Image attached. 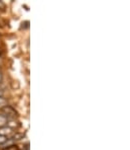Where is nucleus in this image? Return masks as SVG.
<instances>
[{
    "label": "nucleus",
    "instance_id": "obj_6",
    "mask_svg": "<svg viewBox=\"0 0 130 150\" xmlns=\"http://www.w3.org/2000/svg\"><path fill=\"white\" fill-rule=\"evenodd\" d=\"M4 103H5V100H4L3 98H1V96H0V105H3Z\"/></svg>",
    "mask_w": 130,
    "mask_h": 150
},
{
    "label": "nucleus",
    "instance_id": "obj_3",
    "mask_svg": "<svg viewBox=\"0 0 130 150\" xmlns=\"http://www.w3.org/2000/svg\"><path fill=\"white\" fill-rule=\"evenodd\" d=\"M7 123H8V119L6 117H4L2 114H0V128L7 126Z\"/></svg>",
    "mask_w": 130,
    "mask_h": 150
},
{
    "label": "nucleus",
    "instance_id": "obj_4",
    "mask_svg": "<svg viewBox=\"0 0 130 150\" xmlns=\"http://www.w3.org/2000/svg\"><path fill=\"white\" fill-rule=\"evenodd\" d=\"M3 150H20V149H19V147L16 146V145H11V146L5 147Z\"/></svg>",
    "mask_w": 130,
    "mask_h": 150
},
{
    "label": "nucleus",
    "instance_id": "obj_2",
    "mask_svg": "<svg viewBox=\"0 0 130 150\" xmlns=\"http://www.w3.org/2000/svg\"><path fill=\"white\" fill-rule=\"evenodd\" d=\"M0 135L4 136L6 138H10L15 135V131H13V129L9 126H5V127H2L0 129Z\"/></svg>",
    "mask_w": 130,
    "mask_h": 150
},
{
    "label": "nucleus",
    "instance_id": "obj_7",
    "mask_svg": "<svg viewBox=\"0 0 130 150\" xmlns=\"http://www.w3.org/2000/svg\"><path fill=\"white\" fill-rule=\"evenodd\" d=\"M2 78H3V76H2V73L0 72V82L2 81Z\"/></svg>",
    "mask_w": 130,
    "mask_h": 150
},
{
    "label": "nucleus",
    "instance_id": "obj_5",
    "mask_svg": "<svg viewBox=\"0 0 130 150\" xmlns=\"http://www.w3.org/2000/svg\"><path fill=\"white\" fill-rule=\"evenodd\" d=\"M7 140H8V138H6V137H4V136L0 135V145L6 143V142H7Z\"/></svg>",
    "mask_w": 130,
    "mask_h": 150
},
{
    "label": "nucleus",
    "instance_id": "obj_1",
    "mask_svg": "<svg viewBox=\"0 0 130 150\" xmlns=\"http://www.w3.org/2000/svg\"><path fill=\"white\" fill-rule=\"evenodd\" d=\"M0 114H2L4 117H6L8 120L15 118V116H16V112H15V110L13 109V108L9 107V105H5V107L1 108V110H0Z\"/></svg>",
    "mask_w": 130,
    "mask_h": 150
}]
</instances>
